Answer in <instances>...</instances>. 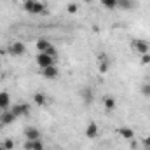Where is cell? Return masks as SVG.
<instances>
[{
    "label": "cell",
    "instance_id": "cell-1",
    "mask_svg": "<svg viewBox=\"0 0 150 150\" xmlns=\"http://www.w3.org/2000/svg\"><path fill=\"white\" fill-rule=\"evenodd\" d=\"M23 9L28 14H45V4L40 0H28L23 4Z\"/></svg>",
    "mask_w": 150,
    "mask_h": 150
},
{
    "label": "cell",
    "instance_id": "cell-2",
    "mask_svg": "<svg viewBox=\"0 0 150 150\" xmlns=\"http://www.w3.org/2000/svg\"><path fill=\"white\" fill-rule=\"evenodd\" d=\"M131 49L136 52V54H147L150 51V44L147 40H143V38H133L131 40Z\"/></svg>",
    "mask_w": 150,
    "mask_h": 150
},
{
    "label": "cell",
    "instance_id": "cell-3",
    "mask_svg": "<svg viewBox=\"0 0 150 150\" xmlns=\"http://www.w3.org/2000/svg\"><path fill=\"white\" fill-rule=\"evenodd\" d=\"M37 49H38V52H47V54L58 58V51H56V47H54L49 40H45V38L37 40Z\"/></svg>",
    "mask_w": 150,
    "mask_h": 150
},
{
    "label": "cell",
    "instance_id": "cell-4",
    "mask_svg": "<svg viewBox=\"0 0 150 150\" xmlns=\"http://www.w3.org/2000/svg\"><path fill=\"white\" fill-rule=\"evenodd\" d=\"M7 52H9L11 56H14V58H19V56H23V54L26 52V45H25L23 42L16 40V42H12V44L7 47Z\"/></svg>",
    "mask_w": 150,
    "mask_h": 150
},
{
    "label": "cell",
    "instance_id": "cell-5",
    "mask_svg": "<svg viewBox=\"0 0 150 150\" xmlns=\"http://www.w3.org/2000/svg\"><path fill=\"white\" fill-rule=\"evenodd\" d=\"M37 65L40 68H47V67H52L56 65V58L47 54V52H38L37 54Z\"/></svg>",
    "mask_w": 150,
    "mask_h": 150
},
{
    "label": "cell",
    "instance_id": "cell-6",
    "mask_svg": "<svg viewBox=\"0 0 150 150\" xmlns=\"http://www.w3.org/2000/svg\"><path fill=\"white\" fill-rule=\"evenodd\" d=\"M11 112L14 113L16 117H25V115L30 113V105L28 103H18V105H14L11 108Z\"/></svg>",
    "mask_w": 150,
    "mask_h": 150
},
{
    "label": "cell",
    "instance_id": "cell-7",
    "mask_svg": "<svg viewBox=\"0 0 150 150\" xmlns=\"http://www.w3.org/2000/svg\"><path fill=\"white\" fill-rule=\"evenodd\" d=\"M108 68H110V59H108V56H107L105 52L98 54V70H100L101 74H107Z\"/></svg>",
    "mask_w": 150,
    "mask_h": 150
},
{
    "label": "cell",
    "instance_id": "cell-8",
    "mask_svg": "<svg viewBox=\"0 0 150 150\" xmlns=\"http://www.w3.org/2000/svg\"><path fill=\"white\" fill-rule=\"evenodd\" d=\"M58 75H59V72H58V67H56V65H52V67H47V68H42V77H44V79L54 80Z\"/></svg>",
    "mask_w": 150,
    "mask_h": 150
},
{
    "label": "cell",
    "instance_id": "cell-9",
    "mask_svg": "<svg viewBox=\"0 0 150 150\" xmlns=\"http://www.w3.org/2000/svg\"><path fill=\"white\" fill-rule=\"evenodd\" d=\"M23 150H45V149H44V143L40 140H26L25 145H23Z\"/></svg>",
    "mask_w": 150,
    "mask_h": 150
},
{
    "label": "cell",
    "instance_id": "cell-10",
    "mask_svg": "<svg viewBox=\"0 0 150 150\" xmlns=\"http://www.w3.org/2000/svg\"><path fill=\"white\" fill-rule=\"evenodd\" d=\"M98 133H100V129H98V124H96V122H89V124L86 126V136H87L89 140L96 138Z\"/></svg>",
    "mask_w": 150,
    "mask_h": 150
},
{
    "label": "cell",
    "instance_id": "cell-11",
    "mask_svg": "<svg viewBox=\"0 0 150 150\" xmlns=\"http://www.w3.org/2000/svg\"><path fill=\"white\" fill-rule=\"evenodd\" d=\"M14 120H16V115L11 112V110H9V112H7V110H4V113L0 115V122H2L4 126H9V124H12Z\"/></svg>",
    "mask_w": 150,
    "mask_h": 150
},
{
    "label": "cell",
    "instance_id": "cell-12",
    "mask_svg": "<svg viewBox=\"0 0 150 150\" xmlns=\"http://www.w3.org/2000/svg\"><path fill=\"white\" fill-rule=\"evenodd\" d=\"M117 133H119L124 140H129V142H131V140H134V131H133L131 127H119V129H117Z\"/></svg>",
    "mask_w": 150,
    "mask_h": 150
},
{
    "label": "cell",
    "instance_id": "cell-13",
    "mask_svg": "<svg viewBox=\"0 0 150 150\" xmlns=\"http://www.w3.org/2000/svg\"><path fill=\"white\" fill-rule=\"evenodd\" d=\"M25 136H26V140H40V131H38L37 127H26L25 129Z\"/></svg>",
    "mask_w": 150,
    "mask_h": 150
},
{
    "label": "cell",
    "instance_id": "cell-14",
    "mask_svg": "<svg viewBox=\"0 0 150 150\" xmlns=\"http://www.w3.org/2000/svg\"><path fill=\"white\" fill-rule=\"evenodd\" d=\"M9 107H11V94L5 93V91H2L0 93V108L2 110H7Z\"/></svg>",
    "mask_w": 150,
    "mask_h": 150
},
{
    "label": "cell",
    "instance_id": "cell-15",
    "mask_svg": "<svg viewBox=\"0 0 150 150\" xmlns=\"http://www.w3.org/2000/svg\"><path fill=\"white\" fill-rule=\"evenodd\" d=\"M33 103H35L37 107H45V105H47V96H45L44 93H35V94H33Z\"/></svg>",
    "mask_w": 150,
    "mask_h": 150
},
{
    "label": "cell",
    "instance_id": "cell-16",
    "mask_svg": "<svg viewBox=\"0 0 150 150\" xmlns=\"http://www.w3.org/2000/svg\"><path fill=\"white\" fill-rule=\"evenodd\" d=\"M103 107H105L107 110H115V108H117V100H115L113 96H105V98H103Z\"/></svg>",
    "mask_w": 150,
    "mask_h": 150
},
{
    "label": "cell",
    "instance_id": "cell-17",
    "mask_svg": "<svg viewBox=\"0 0 150 150\" xmlns=\"http://www.w3.org/2000/svg\"><path fill=\"white\" fill-rule=\"evenodd\" d=\"M133 5H134V2H131V0H117V9L129 11V9H133Z\"/></svg>",
    "mask_w": 150,
    "mask_h": 150
},
{
    "label": "cell",
    "instance_id": "cell-18",
    "mask_svg": "<svg viewBox=\"0 0 150 150\" xmlns=\"http://www.w3.org/2000/svg\"><path fill=\"white\" fill-rule=\"evenodd\" d=\"M82 96H84V103H86V105H91V103H93V98H94V96H93V91H91V89L84 87V89H82Z\"/></svg>",
    "mask_w": 150,
    "mask_h": 150
},
{
    "label": "cell",
    "instance_id": "cell-19",
    "mask_svg": "<svg viewBox=\"0 0 150 150\" xmlns=\"http://www.w3.org/2000/svg\"><path fill=\"white\" fill-rule=\"evenodd\" d=\"M100 2H101V5H103L105 9H108V11L117 9V0H100Z\"/></svg>",
    "mask_w": 150,
    "mask_h": 150
},
{
    "label": "cell",
    "instance_id": "cell-20",
    "mask_svg": "<svg viewBox=\"0 0 150 150\" xmlns=\"http://www.w3.org/2000/svg\"><path fill=\"white\" fill-rule=\"evenodd\" d=\"M140 93H142L143 96H150V84H149V82H143V84H142Z\"/></svg>",
    "mask_w": 150,
    "mask_h": 150
},
{
    "label": "cell",
    "instance_id": "cell-21",
    "mask_svg": "<svg viewBox=\"0 0 150 150\" xmlns=\"http://www.w3.org/2000/svg\"><path fill=\"white\" fill-rule=\"evenodd\" d=\"M67 11H68L70 14H77V11H79V5H77L75 2H70V4L67 5Z\"/></svg>",
    "mask_w": 150,
    "mask_h": 150
},
{
    "label": "cell",
    "instance_id": "cell-22",
    "mask_svg": "<svg viewBox=\"0 0 150 150\" xmlns=\"http://www.w3.org/2000/svg\"><path fill=\"white\" fill-rule=\"evenodd\" d=\"M2 143H4V147H5L7 150H12V149H14V142H12L11 138H7V140H4Z\"/></svg>",
    "mask_w": 150,
    "mask_h": 150
},
{
    "label": "cell",
    "instance_id": "cell-23",
    "mask_svg": "<svg viewBox=\"0 0 150 150\" xmlns=\"http://www.w3.org/2000/svg\"><path fill=\"white\" fill-rule=\"evenodd\" d=\"M142 65H150V52L142 54Z\"/></svg>",
    "mask_w": 150,
    "mask_h": 150
},
{
    "label": "cell",
    "instance_id": "cell-24",
    "mask_svg": "<svg viewBox=\"0 0 150 150\" xmlns=\"http://www.w3.org/2000/svg\"><path fill=\"white\" fill-rule=\"evenodd\" d=\"M142 145H143V149H150V136H145L142 140Z\"/></svg>",
    "mask_w": 150,
    "mask_h": 150
},
{
    "label": "cell",
    "instance_id": "cell-25",
    "mask_svg": "<svg viewBox=\"0 0 150 150\" xmlns=\"http://www.w3.org/2000/svg\"><path fill=\"white\" fill-rule=\"evenodd\" d=\"M0 150H7L5 147H4V143H0Z\"/></svg>",
    "mask_w": 150,
    "mask_h": 150
},
{
    "label": "cell",
    "instance_id": "cell-26",
    "mask_svg": "<svg viewBox=\"0 0 150 150\" xmlns=\"http://www.w3.org/2000/svg\"><path fill=\"white\" fill-rule=\"evenodd\" d=\"M2 113H4V110H2V108H0V115H2Z\"/></svg>",
    "mask_w": 150,
    "mask_h": 150
},
{
    "label": "cell",
    "instance_id": "cell-27",
    "mask_svg": "<svg viewBox=\"0 0 150 150\" xmlns=\"http://www.w3.org/2000/svg\"><path fill=\"white\" fill-rule=\"evenodd\" d=\"M84 2H93V0H84Z\"/></svg>",
    "mask_w": 150,
    "mask_h": 150
},
{
    "label": "cell",
    "instance_id": "cell-28",
    "mask_svg": "<svg viewBox=\"0 0 150 150\" xmlns=\"http://www.w3.org/2000/svg\"><path fill=\"white\" fill-rule=\"evenodd\" d=\"M49 150H59V149H49Z\"/></svg>",
    "mask_w": 150,
    "mask_h": 150
},
{
    "label": "cell",
    "instance_id": "cell-29",
    "mask_svg": "<svg viewBox=\"0 0 150 150\" xmlns=\"http://www.w3.org/2000/svg\"><path fill=\"white\" fill-rule=\"evenodd\" d=\"M143 150H150V149H143Z\"/></svg>",
    "mask_w": 150,
    "mask_h": 150
},
{
    "label": "cell",
    "instance_id": "cell-30",
    "mask_svg": "<svg viewBox=\"0 0 150 150\" xmlns=\"http://www.w3.org/2000/svg\"><path fill=\"white\" fill-rule=\"evenodd\" d=\"M23 2H28V0H23Z\"/></svg>",
    "mask_w": 150,
    "mask_h": 150
},
{
    "label": "cell",
    "instance_id": "cell-31",
    "mask_svg": "<svg viewBox=\"0 0 150 150\" xmlns=\"http://www.w3.org/2000/svg\"><path fill=\"white\" fill-rule=\"evenodd\" d=\"M131 2H134V0H131Z\"/></svg>",
    "mask_w": 150,
    "mask_h": 150
},
{
    "label": "cell",
    "instance_id": "cell-32",
    "mask_svg": "<svg viewBox=\"0 0 150 150\" xmlns=\"http://www.w3.org/2000/svg\"><path fill=\"white\" fill-rule=\"evenodd\" d=\"M0 70H2V68H0Z\"/></svg>",
    "mask_w": 150,
    "mask_h": 150
}]
</instances>
